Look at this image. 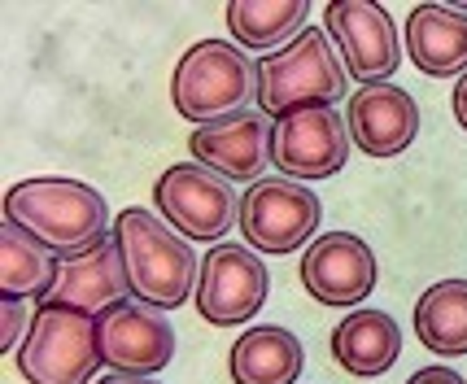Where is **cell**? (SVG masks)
I'll list each match as a JSON object with an SVG mask.
<instances>
[{"instance_id": "1", "label": "cell", "mask_w": 467, "mask_h": 384, "mask_svg": "<svg viewBox=\"0 0 467 384\" xmlns=\"http://www.w3.org/2000/svg\"><path fill=\"white\" fill-rule=\"evenodd\" d=\"M105 197L97 188L79 180H57V175H40V180H22L5 192V223L26 232L31 241L53 249L61 263L83 258L92 249H101L105 236Z\"/></svg>"}, {"instance_id": "2", "label": "cell", "mask_w": 467, "mask_h": 384, "mask_svg": "<svg viewBox=\"0 0 467 384\" xmlns=\"http://www.w3.org/2000/svg\"><path fill=\"white\" fill-rule=\"evenodd\" d=\"M109 236L119 241L136 302L153 306V310H180L188 302L202 266L192 258V244H183V236L171 223L136 205V210H119Z\"/></svg>"}, {"instance_id": "3", "label": "cell", "mask_w": 467, "mask_h": 384, "mask_svg": "<svg viewBox=\"0 0 467 384\" xmlns=\"http://www.w3.org/2000/svg\"><path fill=\"white\" fill-rule=\"evenodd\" d=\"M249 97H258V66L244 57V48L227 40L192 44L175 66V79H171L175 114L197 122V127L241 114Z\"/></svg>"}, {"instance_id": "4", "label": "cell", "mask_w": 467, "mask_h": 384, "mask_svg": "<svg viewBox=\"0 0 467 384\" xmlns=\"http://www.w3.org/2000/svg\"><path fill=\"white\" fill-rule=\"evenodd\" d=\"M101 367L97 315L66 302H40L26 341L18 345V371L31 384H88Z\"/></svg>"}, {"instance_id": "5", "label": "cell", "mask_w": 467, "mask_h": 384, "mask_svg": "<svg viewBox=\"0 0 467 384\" xmlns=\"http://www.w3.org/2000/svg\"><path fill=\"white\" fill-rule=\"evenodd\" d=\"M346 97V70L332 57L327 31H302L280 53L258 61V114L285 119L306 105H337Z\"/></svg>"}, {"instance_id": "6", "label": "cell", "mask_w": 467, "mask_h": 384, "mask_svg": "<svg viewBox=\"0 0 467 384\" xmlns=\"http://www.w3.org/2000/svg\"><path fill=\"white\" fill-rule=\"evenodd\" d=\"M153 205L183 241L197 244L223 241L232 223H241V202L232 183L197 162H175L171 171H162L153 183Z\"/></svg>"}, {"instance_id": "7", "label": "cell", "mask_w": 467, "mask_h": 384, "mask_svg": "<svg viewBox=\"0 0 467 384\" xmlns=\"http://www.w3.org/2000/svg\"><path fill=\"white\" fill-rule=\"evenodd\" d=\"M349 158V122L332 105H306L293 109L271 127V162L280 175L306 180H332L341 175Z\"/></svg>"}, {"instance_id": "8", "label": "cell", "mask_w": 467, "mask_h": 384, "mask_svg": "<svg viewBox=\"0 0 467 384\" xmlns=\"http://www.w3.org/2000/svg\"><path fill=\"white\" fill-rule=\"evenodd\" d=\"M319 219H324L319 197L297 180H258L249 183L241 202L244 244L263 254H293L297 244H310Z\"/></svg>"}, {"instance_id": "9", "label": "cell", "mask_w": 467, "mask_h": 384, "mask_svg": "<svg viewBox=\"0 0 467 384\" xmlns=\"http://www.w3.org/2000/svg\"><path fill=\"white\" fill-rule=\"evenodd\" d=\"M266 266L244 244H214L197 275V310L205 324L232 327L254 319L266 302Z\"/></svg>"}, {"instance_id": "10", "label": "cell", "mask_w": 467, "mask_h": 384, "mask_svg": "<svg viewBox=\"0 0 467 384\" xmlns=\"http://www.w3.org/2000/svg\"><path fill=\"white\" fill-rule=\"evenodd\" d=\"M324 26L341 48L349 79L367 83V88L389 83V75L402 61V48H398L393 18L380 5H371V0H332L324 9Z\"/></svg>"}, {"instance_id": "11", "label": "cell", "mask_w": 467, "mask_h": 384, "mask_svg": "<svg viewBox=\"0 0 467 384\" xmlns=\"http://www.w3.org/2000/svg\"><path fill=\"white\" fill-rule=\"evenodd\" d=\"M101 363L119 376H153L175 358V327L144 302H119L97 315Z\"/></svg>"}, {"instance_id": "12", "label": "cell", "mask_w": 467, "mask_h": 384, "mask_svg": "<svg viewBox=\"0 0 467 384\" xmlns=\"http://www.w3.org/2000/svg\"><path fill=\"white\" fill-rule=\"evenodd\" d=\"M302 284L324 306H358L376 288V254L354 232H327L302 254Z\"/></svg>"}, {"instance_id": "13", "label": "cell", "mask_w": 467, "mask_h": 384, "mask_svg": "<svg viewBox=\"0 0 467 384\" xmlns=\"http://www.w3.org/2000/svg\"><path fill=\"white\" fill-rule=\"evenodd\" d=\"M188 149L197 166L223 175V180H266L263 171L271 162V127L266 114H227L219 122H205L188 136Z\"/></svg>"}, {"instance_id": "14", "label": "cell", "mask_w": 467, "mask_h": 384, "mask_svg": "<svg viewBox=\"0 0 467 384\" xmlns=\"http://www.w3.org/2000/svg\"><path fill=\"white\" fill-rule=\"evenodd\" d=\"M420 136V105L402 88L376 83L349 97V140L367 158H398Z\"/></svg>"}, {"instance_id": "15", "label": "cell", "mask_w": 467, "mask_h": 384, "mask_svg": "<svg viewBox=\"0 0 467 384\" xmlns=\"http://www.w3.org/2000/svg\"><path fill=\"white\" fill-rule=\"evenodd\" d=\"M407 48L410 61L432 79L467 75V14H454V9H441V5L410 9Z\"/></svg>"}, {"instance_id": "16", "label": "cell", "mask_w": 467, "mask_h": 384, "mask_svg": "<svg viewBox=\"0 0 467 384\" xmlns=\"http://www.w3.org/2000/svg\"><path fill=\"white\" fill-rule=\"evenodd\" d=\"M127 293H131L127 266H122L119 241L109 236L101 249H92V254H83V258H70V263L61 266V280L48 302H66V306H79V310L101 315L109 306L127 302Z\"/></svg>"}, {"instance_id": "17", "label": "cell", "mask_w": 467, "mask_h": 384, "mask_svg": "<svg viewBox=\"0 0 467 384\" xmlns=\"http://www.w3.org/2000/svg\"><path fill=\"white\" fill-rule=\"evenodd\" d=\"M402 354V327L385 310H354L332 332V358L349 376H385Z\"/></svg>"}, {"instance_id": "18", "label": "cell", "mask_w": 467, "mask_h": 384, "mask_svg": "<svg viewBox=\"0 0 467 384\" xmlns=\"http://www.w3.org/2000/svg\"><path fill=\"white\" fill-rule=\"evenodd\" d=\"M61 258L53 249H44L40 241H31L18 227H0V293L5 302H22L36 297V306L53 297V288L61 280Z\"/></svg>"}, {"instance_id": "19", "label": "cell", "mask_w": 467, "mask_h": 384, "mask_svg": "<svg viewBox=\"0 0 467 384\" xmlns=\"http://www.w3.org/2000/svg\"><path fill=\"white\" fill-rule=\"evenodd\" d=\"M302 363V341L288 327H249L232 345V380L236 384H297Z\"/></svg>"}, {"instance_id": "20", "label": "cell", "mask_w": 467, "mask_h": 384, "mask_svg": "<svg viewBox=\"0 0 467 384\" xmlns=\"http://www.w3.org/2000/svg\"><path fill=\"white\" fill-rule=\"evenodd\" d=\"M415 337L441 358L467 354V280L432 284L415 302Z\"/></svg>"}, {"instance_id": "21", "label": "cell", "mask_w": 467, "mask_h": 384, "mask_svg": "<svg viewBox=\"0 0 467 384\" xmlns=\"http://www.w3.org/2000/svg\"><path fill=\"white\" fill-rule=\"evenodd\" d=\"M306 14H310L306 0H232L227 5V31L236 36V48L266 53L275 44L297 40Z\"/></svg>"}, {"instance_id": "22", "label": "cell", "mask_w": 467, "mask_h": 384, "mask_svg": "<svg viewBox=\"0 0 467 384\" xmlns=\"http://www.w3.org/2000/svg\"><path fill=\"white\" fill-rule=\"evenodd\" d=\"M0 315H5V337H0V345H5V349H18V337L31 332V319H36V315H26L22 302H5Z\"/></svg>"}, {"instance_id": "23", "label": "cell", "mask_w": 467, "mask_h": 384, "mask_svg": "<svg viewBox=\"0 0 467 384\" xmlns=\"http://www.w3.org/2000/svg\"><path fill=\"white\" fill-rule=\"evenodd\" d=\"M407 384H467L454 367H424V371H415Z\"/></svg>"}, {"instance_id": "24", "label": "cell", "mask_w": 467, "mask_h": 384, "mask_svg": "<svg viewBox=\"0 0 467 384\" xmlns=\"http://www.w3.org/2000/svg\"><path fill=\"white\" fill-rule=\"evenodd\" d=\"M450 105H454V119H459V127L467 131V75L454 83V101H450Z\"/></svg>"}, {"instance_id": "25", "label": "cell", "mask_w": 467, "mask_h": 384, "mask_svg": "<svg viewBox=\"0 0 467 384\" xmlns=\"http://www.w3.org/2000/svg\"><path fill=\"white\" fill-rule=\"evenodd\" d=\"M101 384H153V380H144V376H105Z\"/></svg>"}]
</instances>
